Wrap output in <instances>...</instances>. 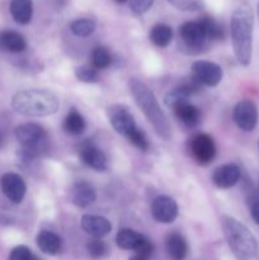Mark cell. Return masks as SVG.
<instances>
[{
	"label": "cell",
	"mask_w": 259,
	"mask_h": 260,
	"mask_svg": "<svg viewBox=\"0 0 259 260\" xmlns=\"http://www.w3.org/2000/svg\"><path fill=\"white\" fill-rule=\"evenodd\" d=\"M154 5V0H131L130 2V8L135 14H145L151 9Z\"/></svg>",
	"instance_id": "obj_34"
},
{
	"label": "cell",
	"mask_w": 259,
	"mask_h": 260,
	"mask_svg": "<svg viewBox=\"0 0 259 260\" xmlns=\"http://www.w3.org/2000/svg\"><path fill=\"white\" fill-rule=\"evenodd\" d=\"M248 206L250 210V216L254 222L259 225V196L250 194L248 197Z\"/></svg>",
	"instance_id": "obj_35"
},
{
	"label": "cell",
	"mask_w": 259,
	"mask_h": 260,
	"mask_svg": "<svg viewBox=\"0 0 259 260\" xmlns=\"http://www.w3.org/2000/svg\"><path fill=\"white\" fill-rule=\"evenodd\" d=\"M174 113L182 123L187 124L189 127L197 126L201 121V111L197 107L192 106L189 103L183 104V106L175 108Z\"/></svg>",
	"instance_id": "obj_23"
},
{
	"label": "cell",
	"mask_w": 259,
	"mask_h": 260,
	"mask_svg": "<svg viewBox=\"0 0 259 260\" xmlns=\"http://www.w3.org/2000/svg\"><path fill=\"white\" fill-rule=\"evenodd\" d=\"M150 40L157 47H167L173 40V29L168 24H155L150 30Z\"/></svg>",
	"instance_id": "obj_24"
},
{
	"label": "cell",
	"mask_w": 259,
	"mask_h": 260,
	"mask_svg": "<svg viewBox=\"0 0 259 260\" xmlns=\"http://www.w3.org/2000/svg\"><path fill=\"white\" fill-rule=\"evenodd\" d=\"M107 116H108L112 127L119 135L127 136V134L136 127L134 116L122 104H113V106L108 107V109H107Z\"/></svg>",
	"instance_id": "obj_10"
},
{
	"label": "cell",
	"mask_w": 259,
	"mask_h": 260,
	"mask_svg": "<svg viewBox=\"0 0 259 260\" xmlns=\"http://www.w3.org/2000/svg\"><path fill=\"white\" fill-rule=\"evenodd\" d=\"M9 260H40L24 245H18L10 251Z\"/></svg>",
	"instance_id": "obj_33"
},
{
	"label": "cell",
	"mask_w": 259,
	"mask_h": 260,
	"mask_svg": "<svg viewBox=\"0 0 259 260\" xmlns=\"http://www.w3.org/2000/svg\"><path fill=\"white\" fill-rule=\"evenodd\" d=\"M10 14L18 24H28L33 15L32 0H12Z\"/></svg>",
	"instance_id": "obj_18"
},
{
	"label": "cell",
	"mask_w": 259,
	"mask_h": 260,
	"mask_svg": "<svg viewBox=\"0 0 259 260\" xmlns=\"http://www.w3.org/2000/svg\"><path fill=\"white\" fill-rule=\"evenodd\" d=\"M130 260H149V259L142 258V256H139V255H135V256H132V258L130 259Z\"/></svg>",
	"instance_id": "obj_38"
},
{
	"label": "cell",
	"mask_w": 259,
	"mask_h": 260,
	"mask_svg": "<svg viewBox=\"0 0 259 260\" xmlns=\"http://www.w3.org/2000/svg\"><path fill=\"white\" fill-rule=\"evenodd\" d=\"M254 15L250 4L243 3L231 14L230 30L234 53L241 66H248L253 53Z\"/></svg>",
	"instance_id": "obj_1"
},
{
	"label": "cell",
	"mask_w": 259,
	"mask_h": 260,
	"mask_svg": "<svg viewBox=\"0 0 259 260\" xmlns=\"http://www.w3.org/2000/svg\"><path fill=\"white\" fill-rule=\"evenodd\" d=\"M198 22L201 23L203 28V32H205L207 40L212 41H220L223 40V29L217 22H216L213 18L211 17H203L201 18Z\"/></svg>",
	"instance_id": "obj_26"
},
{
	"label": "cell",
	"mask_w": 259,
	"mask_h": 260,
	"mask_svg": "<svg viewBox=\"0 0 259 260\" xmlns=\"http://www.w3.org/2000/svg\"><path fill=\"white\" fill-rule=\"evenodd\" d=\"M241 170L236 164H225L213 172L212 182L220 189H229L240 180Z\"/></svg>",
	"instance_id": "obj_14"
},
{
	"label": "cell",
	"mask_w": 259,
	"mask_h": 260,
	"mask_svg": "<svg viewBox=\"0 0 259 260\" xmlns=\"http://www.w3.org/2000/svg\"><path fill=\"white\" fill-rule=\"evenodd\" d=\"M223 236L236 260H259V245L244 223L231 216L221 217Z\"/></svg>",
	"instance_id": "obj_3"
},
{
	"label": "cell",
	"mask_w": 259,
	"mask_h": 260,
	"mask_svg": "<svg viewBox=\"0 0 259 260\" xmlns=\"http://www.w3.org/2000/svg\"><path fill=\"white\" fill-rule=\"evenodd\" d=\"M152 217L160 223H172L178 216V205L169 196H157L151 203Z\"/></svg>",
	"instance_id": "obj_11"
},
{
	"label": "cell",
	"mask_w": 259,
	"mask_h": 260,
	"mask_svg": "<svg viewBox=\"0 0 259 260\" xmlns=\"http://www.w3.org/2000/svg\"><path fill=\"white\" fill-rule=\"evenodd\" d=\"M86 128L84 117L76 109H71L63 121V129L70 135H81Z\"/></svg>",
	"instance_id": "obj_25"
},
{
	"label": "cell",
	"mask_w": 259,
	"mask_h": 260,
	"mask_svg": "<svg viewBox=\"0 0 259 260\" xmlns=\"http://www.w3.org/2000/svg\"><path fill=\"white\" fill-rule=\"evenodd\" d=\"M86 250H88L89 255L93 258H103L108 253V248H107L106 243L102 241L101 239H93L86 244Z\"/></svg>",
	"instance_id": "obj_31"
},
{
	"label": "cell",
	"mask_w": 259,
	"mask_h": 260,
	"mask_svg": "<svg viewBox=\"0 0 259 260\" xmlns=\"http://www.w3.org/2000/svg\"><path fill=\"white\" fill-rule=\"evenodd\" d=\"M189 151L198 164L208 165L216 156V145L211 136L198 134L190 139Z\"/></svg>",
	"instance_id": "obj_7"
},
{
	"label": "cell",
	"mask_w": 259,
	"mask_h": 260,
	"mask_svg": "<svg viewBox=\"0 0 259 260\" xmlns=\"http://www.w3.org/2000/svg\"><path fill=\"white\" fill-rule=\"evenodd\" d=\"M80 154L81 160L86 167L91 168V169L96 170V172H106L108 168V162H107V156L102 150H99L95 145L89 142L86 140L83 145L80 146Z\"/></svg>",
	"instance_id": "obj_13"
},
{
	"label": "cell",
	"mask_w": 259,
	"mask_h": 260,
	"mask_svg": "<svg viewBox=\"0 0 259 260\" xmlns=\"http://www.w3.org/2000/svg\"><path fill=\"white\" fill-rule=\"evenodd\" d=\"M3 145H4V134L0 131V147H2Z\"/></svg>",
	"instance_id": "obj_37"
},
{
	"label": "cell",
	"mask_w": 259,
	"mask_h": 260,
	"mask_svg": "<svg viewBox=\"0 0 259 260\" xmlns=\"http://www.w3.org/2000/svg\"><path fill=\"white\" fill-rule=\"evenodd\" d=\"M179 36L183 46L190 53H200L207 47V37L200 22H187L179 28Z\"/></svg>",
	"instance_id": "obj_6"
},
{
	"label": "cell",
	"mask_w": 259,
	"mask_h": 260,
	"mask_svg": "<svg viewBox=\"0 0 259 260\" xmlns=\"http://www.w3.org/2000/svg\"><path fill=\"white\" fill-rule=\"evenodd\" d=\"M168 255L172 260H184L188 254L187 241L180 234L172 233L167 236L165 240Z\"/></svg>",
	"instance_id": "obj_17"
},
{
	"label": "cell",
	"mask_w": 259,
	"mask_h": 260,
	"mask_svg": "<svg viewBox=\"0 0 259 260\" xmlns=\"http://www.w3.org/2000/svg\"><path fill=\"white\" fill-rule=\"evenodd\" d=\"M192 75L202 85L216 86L222 80V69L215 62L200 60L193 62Z\"/></svg>",
	"instance_id": "obj_9"
},
{
	"label": "cell",
	"mask_w": 259,
	"mask_h": 260,
	"mask_svg": "<svg viewBox=\"0 0 259 260\" xmlns=\"http://www.w3.org/2000/svg\"><path fill=\"white\" fill-rule=\"evenodd\" d=\"M0 185H2V190L5 197L12 201L13 203L22 202L25 192H27L24 179L15 173H7V174L3 175Z\"/></svg>",
	"instance_id": "obj_12"
},
{
	"label": "cell",
	"mask_w": 259,
	"mask_h": 260,
	"mask_svg": "<svg viewBox=\"0 0 259 260\" xmlns=\"http://www.w3.org/2000/svg\"><path fill=\"white\" fill-rule=\"evenodd\" d=\"M130 89L137 106L141 108L142 113L151 123L152 128L161 139L169 140L172 137V128L168 122L167 116L160 108L156 96L154 95L149 86L142 83L139 79L130 80Z\"/></svg>",
	"instance_id": "obj_2"
},
{
	"label": "cell",
	"mask_w": 259,
	"mask_h": 260,
	"mask_svg": "<svg viewBox=\"0 0 259 260\" xmlns=\"http://www.w3.org/2000/svg\"><path fill=\"white\" fill-rule=\"evenodd\" d=\"M37 245L42 253L56 255L61 250V238L52 231H41L37 236Z\"/></svg>",
	"instance_id": "obj_19"
},
{
	"label": "cell",
	"mask_w": 259,
	"mask_h": 260,
	"mask_svg": "<svg viewBox=\"0 0 259 260\" xmlns=\"http://www.w3.org/2000/svg\"><path fill=\"white\" fill-rule=\"evenodd\" d=\"M192 94L193 93L187 88V86H184L183 84H180L178 88L173 89L172 91H169V93L165 95L164 103L168 108L175 109V108H178V107L183 106V104L189 103L188 101H189V98Z\"/></svg>",
	"instance_id": "obj_22"
},
{
	"label": "cell",
	"mask_w": 259,
	"mask_h": 260,
	"mask_svg": "<svg viewBox=\"0 0 259 260\" xmlns=\"http://www.w3.org/2000/svg\"><path fill=\"white\" fill-rule=\"evenodd\" d=\"M81 228L86 234L93 236L94 239H101L108 235L112 230L109 220L103 216L84 215L81 217Z\"/></svg>",
	"instance_id": "obj_15"
},
{
	"label": "cell",
	"mask_w": 259,
	"mask_h": 260,
	"mask_svg": "<svg viewBox=\"0 0 259 260\" xmlns=\"http://www.w3.org/2000/svg\"><path fill=\"white\" fill-rule=\"evenodd\" d=\"M0 37H2L3 48L8 50L9 52H23L25 50V47H27L25 38L20 33L15 32V30H5V32H2L0 33Z\"/></svg>",
	"instance_id": "obj_21"
},
{
	"label": "cell",
	"mask_w": 259,
	"mask_h": 260,
	"mask_svg": "<svg viewBox=\"0 0 259 260\" xmlns=\"http://www.w3.org/2000/svg\"><path fill=\"white\" fill-rule=\"evenodd\" d=\"M236 126L245 132H250L258 123V108L251 101H240L233 112Z\"/></svg>",
	"instance_id": "obj_8"
},
{
	"label": "cell",
	"mask_w": 259,
	"mask_h": 260,
	"mask_svg": "<svg viewBox=\"0 0 259 260\" xmlns=\"http://www.w3.org/2000/svg\"><path fill=\"white\" fill-rule=\"evenodd\" d=\"M135 251H136L139 256H142V258L147 259L152 255V253H154V245H152L151 241L147 240V239L145 238L144 241L140 244V246Z\"/></svg>",
	"instance_id": "obj_36"
},
{
	"label": "cell",
	"mask_w": 259,
	"mask_h": 260,
	"mask_svg": "<svg viewBox=\"0 0 259 260\" xmlns=\"http://www.w3.org/2000/svg\"><path fill=\"white\" fill-rule=\"evenodd\" d=\"M126 137L135 147H137V149L141 150V151H147V150H149V140H147L146 135H145L137 126L135 127L134 129H131V131L127 134Z\"/></svg>",
	"instance_id": "obj_29"
},
{
	"label": "cell",
	"mask_w": 259,
	"mask_h": 260,
	"mask_svg": "<svg viewBox=\"0 0 259 260\" xmlns=\"http://www.w3.org/2000/svg\"><path fill=\"white\" fill-rule=\"evenodd\" d=\"M12 107L17 113L23 116L47 117L58 111L60 103L52 91L46 89H28L13 95Z\"/></svg>",
	"instance_id": "obj_4"
},
{
	"label": "cell",
	"mask_w": 259,
	"mask_h": 260,
	"mask_svg": "<svg viewBox=\"0 0 259 260\" xmlns=\"http://www.w3.org/2000/svg\"><path fill=\"white\" fill-rule=\"evenodd\" d=\"M0 48H3V45H2V37H0Z\"/></svg>",
	"instance_id": "obj_40"
},
{
	"label": "cell",
	"mask_w": 259,
	"mask_h": 260,
	"mask_svg": "<svg viewBox=\"0 0 259 260\" xmlns=\"http://www.w3.org/2000/svg\"><path fill=\"white\" fill-rule=\"evenodd\" d=\"M177 9L183 12H195L202 8L203 0H168Z\"/></svg>",
	"instance_id": "obj_32"
},
{
	"label": "cell",
	"mask_w": 259,
	"mask_h": 260,
	"mask_svg": "<svg viewBox=\"0 0 259 260\" xmlns=\"http://www.w3.org/2000/svg\"><path fill=\"white\" fill-rule=\"evenodd\" d=\"M91 63L93 68L96 70H102V69H107L111 65V55L109 51L103 46L95 47L91 52Z\"/></svg>",
	"instance_id": "obj_28"
},
{
	"label": "cell",
	"mask_w": 259,
	"mask_h": 260,
	"mask_svg": "<svg viewBox=\"0 0 259 260\" xmlns=\"http://www.w3.org/2000/svg\"><path fill=\"white\" fill-rule=\"evenodd\" d=\"M96 192L95 188L88 182H78L74 184L71 190V202L79 208H85L95 201Z\"/></svg>",
	"instance_id": "obj_16"
},
{
	"label": "cell",
	"mask_w": 259,
	"mask_h": 260,
	"mask_svg": "<svg viewBox=\"0 0 259 260\" xmlns=\"http://www.w3.org/2000/svg\"><path fill=\"white\" fill-rule=\"evenodd\" d=\"M144 239V235L131 229H121L116 236V243L123 250H136Z\"/></svg>",
	"instance_id": "obj_20"
},
{
	"label": "cell",
	"mask_w": 259,
	"mask_h": 260,
	"mask_svg": "<svg viewBox=\"0 0 259 260\" xmlns=\"http://www.w3.org/2000/svg\"><path fill=\"white\" fill-rule=\"evenodd\" d=\"M95 22L88 18H80V19L74 20L70 24L71 32L78 37H88L95 30Z\"/></svg>",
	"instance_id": "obj_27"
},
{
	"label": "cell",
	"mask_w": 259,
	"mask_h": 260,
	"mask_svg": "<svg viewBox=\"0 0 259 260\" xmlns=\"http://www.w3.org/2000/svg\"><path fill=\"white\" fill-rule=\"evenodd\" d=\"M15 137L22 149V159L30 160L40 156L47 149V135L42 126L37 123H24L15 128Z\"/></svg>",
	"instance_id": "obj_5"
},
{
	"label": "cell",
	"mask_w": 259,
	"mask_h": 260,
	"mask_svg": "<svg viewBox=\"0 0 259 260\" xmlns=\"http://www.w3.org/2000/svg\"><path fill=\"white\" fill-rule=\"evenodd\" d=\"M117 3H126V2H128V0H116Z\"/></svg>",
	"instance_id": "obj_39"
},
{
	"label": "cell",
	"mask_w": 259,
	"mask_h": 260,
	"mask_svg": "<svg viewBox=\"0 0 259 260\" xmlns=\"http://www.w3.org/2000/svg\"><path fill=\"white\" fill-rule=\"evenodd\" d=\"M75 76L78 80L83 81V83H96L99 80V75L96 69L91 68V66H79L75 69Z\"/></svg>",
	"instance_id": "obj_30"
}]
</instances>
